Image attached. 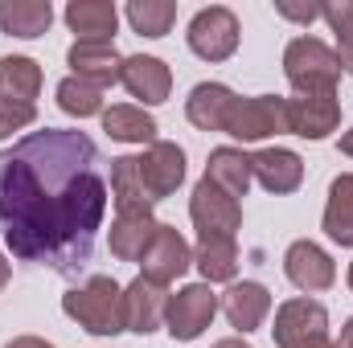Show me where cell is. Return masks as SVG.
<instances>
[{
  "label": "cell",
  "instance_id": "cell-14",
  "mask_svg": "<svg viewBox=\"0 0 353 348\" xmlns=\"http://www.w3.org/2000/svg\"><path fill=\"white\" fill-rule=\"evenodd\" d=\"M70 70L79 83L103 90V87H115L119 83V70H123V58L115 54L111 41H74L70 54H66Z\"/></svg>",
  "mask_w": 353,
  "mask_h": 348
},
{
  "label": "cell",
  "instance_id": "cell-35",
  "mask_svg": "<svg viewBox=\"0 0 353 348\" xmlns=\"http://www.w3.org/2000/svg\"><path fill=\"white\" fill-rule=\"evenodd\" d=\"M8 274H12V266H8L4 254H0V291H4V283H8Z\"/></svg>",
  "mask_w": 353,
  "mask_h": 348
},
{
  "label": "cell",
  "instance_id": "cell-5",
  "mask_svg": "<svg viewBox=\"0 0 353 348\" xmlns=\"http://www.w3.org/2000/svg\"><path fill=\"white\" fill-rule=\"evenodd\" d=\"M218 307H222V299L214 295L210 283H189V287H181L176 295H169L165 328H169L173 340H185V345H189V340H197V336L214 324Z\"/></svg>",
  "mask_w": 353,
  "mask_h": 348
},
{
  "label": "cell",
  "instance_id": "cell-26",
  "mask_svg": "<svg viewBox=\"0 0 353 348\" xmlns=\"http://www.w3.org/2000/svg\"><path fill=\"white\" fill-rule=\"evenodd\" d=\"M325 234H329L337 246H353V173H341L329 184Z\"/></svg>",
  "mask_w": 353,
  "mask_h": 348
},
{
  "label": "cell",
  "instance_id": "cell-6",
  "mask_svg": "<svg viewBox=\"0 0 353 348\" xmlns=\"http://www.w3.org/2000/svg\"><path fill=\"white\" fill-rule=\"evenodd\" d=\"M189 217L197 226V238H234L243 226V205L201 176L189 197Z\"/></svg>",
  "mask_w": 353,
  "mask_h": 348
},
{
  "label": "cell",
  "instance_id": "cell-8",
  "mask_svg": "<svg viewBox=\"0 0 353 348\" xmlns=\"http://www.w3.org/2000/svg\"><path fill=\"white\" fill-rule=\"evenodd\" d=\"M271 336H275L279 348H300V345H312V340H325L329 336V312H325V303H316V299H288L275 312Z\"/></svg>",
  "mask_w": 353,
  "mask_h": 348
},
{
  "label": "cell",
  "instance_id": "cell-2",
  "mask_svg": "<svg viewBox=\"0 0 353 348\" xmlns=\"http://www.w3.org/2000/svg\"><path fill=\"white\" fill-rule=\"evenodd\" d=\"M62 312L87 328L90 336H119L123 332V287L111 274H94L83 287L62 295Z\"/></svg>",
  "mask_w": 353,
  "mask_h": 348
},
{
  "label": "cell",
  "instance_id": "cell-21",
  "mask_svg": "<svg viewBox=\"0 0 353 348\" xmlns=\"http://www.w3.org/2000/svg\"><path fill=\"white\" fill-rule=\"evenodd\" d=\"M54 21L50 0H0V29L8 37H41Z\"/></svg>",
  "mask_w": 353,
  "mask_h": 348
},
{
  "label": "cell",
  "instance_id": "cell-38",
  "mask_svg": "<svg viewBox=\"0 0 353 348\" xmlns=\"http://www.w3.org/2000/svg\"><path fill=\"white\" fill-rule=\"evenodd\" d=\"M300 348H337V345H329V336H325V340H312V345H300Z\"/></svg>",
  "mask_w": 353,
  "mask_h": 348
},
{
  "label": "cell",
  "instance_id": "cell-10",
  "mask_svg": "<svg viewBox=\"0 0 353 348\" xmlns=\"http://www.w3.org/2000/svg\"><path fill=\"white\" fill-rule=\"evenodd\" d=\"M288 102V131L300 140H325L341 123V102L337 94H296Z\"/></svg>",
  "mask_w": 353,
  "mask_h": 348
},
{
  "label": "cell",
  "instance_id": "cell-1",
  "mask_svg": "<svg viewBox=\"0 0 353 348\" xmlns=\"http://www.w3.org/2000/svg\"><path fill=\"white\" fill-rule=\"evenodd\" d=\"M103 217L107 180L90 135L46 127L0 152V234L21 262L79 274Z\"/></svg>",
  "mask_w": 353,
  "mask_h": 348
},
{
  "label": "cell",
  "instance_id": "cell-33",
  "mask_svg": "<svg viewBox=\"0 0 353 348\" xmlns=\"http://www.w3.org/2000/svg\"><path fill=\"white\" fill-rule=\"evenodd\" d=\"M4 348H54V345L41 340V336H17V340H8Z\"/></svg>",
  "mask_w": 353,
  "mask_h": 348
},
{
  "label": "cell",
  "instance_id": "cell-31",
  "mask_svg": "<svg viewBox=\"0 0 353 348\" xmlns=\"http://www.w3.org/2000/svg\"><path fill=\"white\" fill-rule=\"evenodd\" d=\"M33 119H37L33 102H8V98H0V140L12 135V131H21V127H29Z\"/></svg>",
  "mask_w": 353,
  "mask_h": 348
},
{
  "label": "cell",
  "instance_id": "cell-11",
  "mask_svg": "<svg viewBox=\"0 0 353 348\" xmlns=\"http://www.w3.org/2000/svg\"><path fill=\"white\" fill-rule=\"evenodd\" d=\"M165 312H169V291L161 283L140 274V279H132L123 287V328L148 336V332H157L165 324Z\"/></svg>",
  "mask_w": 353,
  "mask_h": 348
},
{
  "label": "cell",
  "instance_id": "cell-25",
  "mask_svg": "<svg viewBox=\"0 0 353 348\" xmlns=\"http://www.w3.org/2000/svg\"><path fill=\"white\" fill-rule=\"evenodd\" d=\"M103 131L119 144H157V119L144 107H128V102L103 111Z\"/></svg>",
  "mask_w": 353,
  "mask_h": 348
},
{
  "label": "cell",
  "instance_id": "cell-7",
  "mask_svg": "<svg viewBox=\"0 0 353 348\" xmlns=\"http://www.w3.org/2000/svg\"><path fill=\"white\" fill-rule=\"evenodd\" d=\"M185 37H189V50L201 62H226L239 50V17L222 4H210L189 21Z\"/></svg>",
  "mask_w": 353,
  "mask_h": 348
},
{
  "label": "cell",
  "instance_id": "cell-29",
  "mask_svg": "<svg viewBox=\"0 0 353 348\" xmlns=\"http://www.w3.org/2000/svg\"><path fill=\"white\" fill-rule=\"evenodd\" d=\"M58 107H62L66 115H74V119H90V115L103 111V90L87 87V83H79V78L70 74V78L58 83Z\"/></svg>",
  "mask_w": 353,
  "mask_h": 348
},
{
  "label": "cell",
  "instance_id": "cell-24",
  "mask_svg": "<svg viewBox=\"0 0 353 348\" xmlns=\"http://www.w3.org/2000/svg\"><path fill=\"white\" fill-rule=\"evenodd\" d=\"M193 266L205 283H230L239 274V242L234 238H197Z\"/></svg>",
  "mask_w": 353,
  "mask_h": 348
},
{
  "label": "cell",
  "instance_id": "cell-28",
  "mask_svg": "<svg viewBox=\"0 0 353 348\" xmlns=\"http://www.w3.org/2000/svg\"><path fill=\"white\" fill-rule=\"evenodd\" d=\"M128 21L140 37H165L176 21V4L173 0H132Z\"/></svg>",
  "mask_w": 353,
  "mask_h": 348
},
{
  "label": "cell",
  "instance_id": "cell-32",
  "mask_svg": "<svg viewBox=\"0 0 353 348\" xmlns=\"http://www.w3.org/2000/svg\"><path fill=\"white\" fill-rule=\"evenodd\" d=\"M275 8H279V17L300 21V25H312V21L321 17V4H308V8H300V4H275Z\"/></svg>",
  "mask_w": 353,
  "mask_h": 348
},
{
  "label": "cell",
  "instance_id": "cell-19",
  "mask_svg": "<svg viewBox=\"0 0 353 348\" xmlns=\"http://www.w3.org/2000/svg\"><path fill=\"white\" fill-rule=\"evenodd\" d=\"M111 197H115V209L123 217H136V213H152V197L140 180V164L136 156H119L111 160Z\"/></svg>",
  "mask_w": 353,
  "mask_h": 348
},
{
  "label": "cell",
  "instance_id": "cell-4",
  "mask_svg": "<svg viewBox=\"0 0 353 348\" xmlns=\"http://www.w3.org/2000/svg\"><path fill=\"white\" fill-rule=\"evenodd\" d=\"M222 131L243 140V144H255V140H267V135H283L288 131V102L275 98V94H255V98L234 94Z\"/></svg>",
  "mask_w": 353,
  "mask_h": 348
},
{
  "label": "cell",
  "instance_id": "cell-9",
  "mask_svg": "<svg viewBox=\"0 0 353 348\" xmlns=\"http://www.w3.org/2000/svg\"><path fill=\"white\" fill-rule=\"evenodd\" d=\"M140 266H144V279L169 287L173 279H181V274L193 266V250H189V242L176 234L173 226H157L148 250L140 254Z\"/></svg>",
  "mask_w": 353,
  "mask_h": 348
},
{
  "label": "cell",
  "instance_id": "cell-27",
  "mask_svg": "<svg viewBox=\"0 0 353 348\" xmlns=\"http://www.w3.org/2000/svg\"><path fill=\"white\" fill-rule=\"evenodd\" d=\"M41 90V66L33 58H0V98L33 102Z\"/></svg>",
  "mask_w": 353,
  "mask_h": 348
},
{
  "label": "cell",
  "instance_id": "cell-18",
  "mask_svg": "<svg viewBox=\"0 0 353 348\" xmlns=\"http://www.w3.org/2000/svg\"><path fill=\"white\" fill-rule=\"evenodd\" d=\"M230 102H234V90L230 87H222V83H201V87L189 90L185 115H189V123H193L197 131H222Z\"/></svg>",
  "mask_w": 353,
  "mask_h": 348
},
{
  "label": "cell",
  "instance_id": "cell-20",
  "mask_svg": "<svg viewBox=\"0 0 353 348\" xmlns=\"http://www.w3.org/2000/svg\"><path fill=\"white\" fill-rule=\"evenodd\" d=\"M66 25L79 33V41H111L119 12L107 0H70L66 4Z\"/></svg>",
  "mask_w": 353,
  "mask_h": 348
},
{
  "label": "cell",
  "instance_id": "cell-17",
  "mask_svg": "<svg viewBox=\"0 0 353 348\" xmlns=\"http://www.w3.org/2000/svg\"><path fill=\"white\" fill-rule=\"evenodd\" d=\"M222 312L230 320V328H239L243 336L263 328L267 312H271V291L263 283H234L226 295H222Z\"/></svg>",
  "mask_w": 353,
  "mask_h": 348
},
{
  "label": "cell",
  "instance_id": "cell-12",
  "mask_svg": "<svg viewBox=\"0 0 353 348\" xmlns=\"http://www.w3.org/2000/svg\"><path fill=\"white\" fill-rule=\"evenodd\" d=\"M136 164H140V180H144L152 205L165 201L169 193H176V184L185 180V152L176 144H169V140L148 144V152L136 156Z\"/></svg>",
  "mask_w": 353,
  "mask_h": 348
},
{
  "label": "cell",
  "instance_id": "cell-39",
  "mask_svg": "<svg viewBox=\"0 0 353 348\" xmlns=\"http://www.w3.org/2000/svg\"><path fill=\"white\" fill-rule=\"evenodd\" d=\"M350 291H353V262H350Z\"/></svg>",
  "mask_w": 353,
  "mask_h": 348
},
{
  "label": "cell",
  "instance_id": "cell-36",
  "mask_svg": "<svg viewBox=\"0 0 353 348\" xmlns=\"http://www.w3.org/2000/svg\"><path fill=\"white\" fill-rule=\"evenodd\" d=\"M214 348H251L247 340H239V336H230V340H218Z\"/></svg>",
  "mask_w": 353,
  "mask_h": 348
},
{
  "label": "cell",
  "instance_id": "cell-22",
  "mask_svg": "<svg viewBox=\"0 0 353 348\" xmlns=\"http://www.w3.org/2000/svg\"><path fill=\"white\" fill-rule=\"evenodd\" d=\"M205 180L218 184L222 193H230L234 201L247 197V188H251V156L239 152V148H214L210 164H205Z\"/></svg>",
  "mask_w": 353,
  "mask_h": 348
},
{
  "label": "cell",
  "instance_id": "cell-15",
  "mask_svg": "<svg viewBox=\"0 0 353 348\" xmlns=\"http://www.w3.org/2000/svg\"><path fill=\"white\" fill-rule=\"evenodd\" d=\"M119 83L128 87L132 98H140V102L157 107V102H165V98H169V90H173V74H169V66H165L161 58L136 54V58H123Z\"/></svg>",
  "mask_w": 353,
  "mask_h": 348
},
{
  "label": "cell",
  "instance_id": "cell-34",
  "mask_svg": "<svg viewBox=\"0 0 353 348\" xmlns=\"http://www.w3.org/2000/svg\"><path fill=\"white\" fill-rule=\"evenodd\" d=\"M337 348H353V316L345 320V328H341V340H337Z\"/></svg>",
  "mask_w": 353,
  "mask_h": 348
},
{
  "label": "cell",
  "instance_id": "cell-3",
  "mask_svg": "<svg viewBox=\"0 0 353 348\" xmlns=\"http://www.w3.org/2000/svg\"><path fill=\"white\" fill-rule=\"evenodd\" d=\"M283 74L296 87V94H337L341 58L316 37H296L283 50Z\"/></svg>",
  "mask_w": 353,
  "mask_h": 348
},
{
  "label": "cell",
  "instance_id": "cell-30",
  "mask_svg": "<svg viewBox=\"0 0 353 348\" xmlns=\"http://www.w3.org/2000/svg\"><path fill=\"white\" fill-rule=\"evenodd\" d=\"M321 17L333 25L337 33V58H341V70L353 74V0H337V4H325Z\"/></svg>",
  "mask_w": 353,
  "mask_h": 348
},
{
  "label": "cell",
  "instance_id": "cell-23",
  "mask_svg": "<svg viewBox=\"0 0 353 348\" xmlns=\"http://www.w3.org/2000/svg\"><path fill=\"white\" fill-rule=\"evenodd\" d=\"M157 217L152 213H136V217H123L115 213V226H111V254L119 262H140V254L148 250L152 234H157Z\"/></svg>",
  "mask_w": 353,
  "mask_h": 348
},
{
  "label": "cell",
  "instance_id": "cell-37",
  "mask_svg": "<svg viewBox=\"0 0 353 348\" xmlns=\"http://www.w3.org/2000/svg\"><path fill=\"white\" fill-rule=\"evenodd\" d=\"M341 152L353 160V131H345V135H341Z\"/></svg>",
  "mask_w": 353,
  "mask_h": 348
},
{
  "label": "cell",
  "instance_id": "cell-16",
  "mask_svg": "<svg viewBox=\"0 0 353 348\" xmlns=\"http://www.w3.org/2000/svg\"><path fill=\"white\" fill-rule=\"evenodd\" d=\"M251 176L263 184L267 193L283 197V193H296L300 180H304V160L288 148H263L251 156Z\"/></svg>",
  "mask_w": 353,
  "mask_h": 348
},
{
  "label": "cell",
  "instance_id": "cell-13",
  "mask_svg": "<svg viewBox=\"0 0 353 348\" xmlns=\"http://www.w3.org/2000/svg\"><path fill=\"white\" fill-rule=\"evenodd\" d=\"M283 270H288L292 287H300V291H308V295H312V291H329V287L337 283V266H333V259H329L316 242H308V238H300V242L288 246Z\"/></svg>",
  "mask_w": 353,
  "mask_h": 348
}]
</instances>
